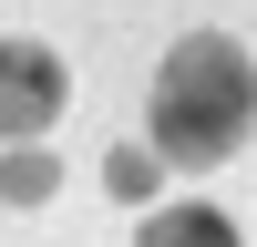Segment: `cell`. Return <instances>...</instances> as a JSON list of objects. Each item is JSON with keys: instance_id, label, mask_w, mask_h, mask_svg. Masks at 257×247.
<instances>
[{"instance_id": "obj_1", "label": "cell", "mask_w": 257, "mask_h": 247, "mask_svg": "<svg viewBox=\"0 0 257 247\" xmlns=\"http://www.w3.org/2000/svg\"><path fill=\"white\" fill-rule=\"evenodd\" d=\"M257 134V62L237 31H185L155 62V155L165 165H226Z\"/></svg>"}, {"instance_id": "obj_2", "label": "cell", "mask_w": 257, "mask_h": 247, "mask_svg": "<svg viewBox=\"0 0 257 247\" xmlns=\"http://www.w3.org/2000/svg\"><path fill=\"white\" fill-rule=\"evenodd\" d=\"M62 103H72V72L52 41H0V144H41Z\"/></svg>"}, {"instance_id": "obj_3", "label": "cell", "mask_w": 257, "mask_h": 247, "mask_svg": "<svg viewBox=\"0 0 257 247\" xmlns=\"http://www.w3.org/2000/svg\"><path fill=\"white\" fill-rule=\"evenodd\" d=\"M134 247H237V216L226 206H155L134 226Z\"/></svg>"}, {"instance_id": "obj_4", "label": "cell", "mask_w": 257, "mask_h": 247, "mask_svg": "<svg viewBox=\"0 0 257 247\" xmlns=\"http://www.w3.org/2000/svg\"><path fill=\"white\" fill-rule=\"evenodd\" d=\"M62 196V155H41V144H0V206H41Z\"/></svg>"}, {"instance_id": "obj_5", "label": "cell", "mask_w": 257, "mask_h": 247, "mask_svg": "<svg viewBox=\"0 0 257 247\" xmlns=\"http://www.w3.org/2000/svg\"><path fill=\"white\" fill-rule=\"evenodd\" d=\"M155 165H165V155H144V144H113V155H103V185H113L123 206H155Z\"/></svg>"}]
</instances>
